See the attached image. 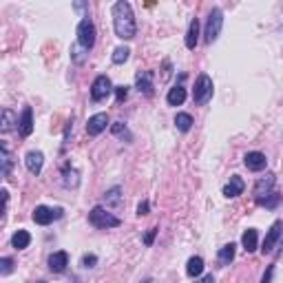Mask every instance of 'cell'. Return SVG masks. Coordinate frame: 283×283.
I'll list each match as a JSON object with an SVG mask.
<instances>
[{"instance_id":"1","label":"cell","mask_w":283,"mask_h":283,"mask_svg":"<svg viewBox=\"0 0 283 283\" xmlns=\"http://www.w3.org/2000/svg\"><path fill=\"white\" fill-rule=\"evenodd\" d=\"M113 29H115V35L119 40H133L137 33V22H135V14L131 3L126 0H119V3L113 5Z\"/></svg>"},{"instance_id":"2","label":"cell","mask_w":283,"mask_h":283,"mask_svg":"<svg viewBox=\"0 0 283 283\" xmlns=\"http://www.w3.org/2000/svg\"><path fill=\"white\" fill-rule=\"evenodd\" d=\"M89 224H91L93 228H100V230H104V228H117V226H122V221H119L113 213H108L104 206H93L91 213H89Z\"/></svg>"},{"instance_id":"3","label":"cell","mask_w":283,"mask_h":283,"mask_svg":"<svg viewBox=\"0 0 283 283\" xmlns=\"http://www.w3.org/2000/svg\"><path fill=\"white\" fill-rule=\"evenodd\" d=\"M221 27H224V11L219 7H213L208 14V20H206V31H204V40L208 42V45H213V42L219 38L221 33Z\"/></svg>"},{"instance_id":"4","label":"cell","mask_w":283,"mask_h":283,"mask_svg":"<svg viewBox=\"0 0 283 283\" xmlns=\"http://www.w3.org/2000/svg\"><path fill=\"white\" fill-rule=\"evenodd\" d=\"M213 80H210V75L201 73L199 77L195 80V89H192V100H195V104H208L210 100H213Z\"/></svg>"},{"instance_id":"5","label":"cell","mask_w":283,"mask_h":283,"mask_svg":"<svg viewBox=\"0 0 283 283\" xmlns=\"http://www.w3.org/2000/svg\"><path fill=\"white\" fill-rule=\"evenodd\" d=\"M95 25L89 18H84V20H80V25H77V45L84 47V49H91V47L95 45Z\"/></svg>"},{"instance_id":"6","label":"cell","mask_w":283,"mask_h":283,"mask_svg":"<svg viewBox=\"0 0 283 283\" xmlns=\"http://www.w3.org/2000/svg\"><path fill=\"white\" fill-rule=\"evenodd\" d=\"M111 91H115L111 80H108L106 75H98L93 80V84H91V100L93 102H102V100H106L108 95H111Z\"/></svg>"},{"instance_id":"7","label":"cell","mask_w":283,"mask_h":283,"mask_svg":"<svg viewBox=\"0 0 283 283\" xmlns=\"http://www.w3.org/2000/svg\"><path fill=\"white\" fill-rule=\"evenodd\" d=\"M33 221L38 226H49L53 219H60V217H62V210L60 208H49V206H35V210H33Z\"/></svg>"},{"instance_id":"8","label":"cell","mask_w":283,"mask_h":283,"mask_svg":"<svg viewBox=\"0 0 283 283\" xmlns=\"http://www.w3.org/2000/svg\"><path fill=\"white\" fill-rule=\"evenodd\" d=\"M153 77H155L153 71H137V75H135V89L142 95H146V98H150V95L155 93Z\"/></svg>"},{"instance_id":"9","label":"cell","mask_w":283,"mask_h":283,"mask_svg":"<svg viewBox=\"0 0 283 283\" xmlns=\"http://www.w3.org/2000/svg\"><path fill=\"white\" fill-rule=\"evenodd\" d=\"M281 232H283V221H274V224L270 226L266 239H263V246H261V252H263V255H270V252L274 250L276 241L281 239Z\"/></svg>"},{"instance_id":"10","label":"cell","mask_w":283,"mask_h":283,"mask_svg":"<svg viewBox=\"0 0 283 283\" xmlns=\"http://www.w3.org/2000/svg\"><path fill=\"white\" fill-rule=\"evenodd\" d=\"M244 164H246V168H248V171H252V173H261L263 168L268 166V159H266V155L259 153V150H250V153H246Z\"/></svg>"},{"instance_id":"11","label":"cell","mask_w":283,"mask_h":283,"mask_svg":"<svg viewBox=\"0 0 283 283\" xmlns=\"http://www.w3.org/2000/svg\"><path fill=\"white\" fill-rule=\"evenodd\" d=\"M106 126H108V115L106 113H95V115L89 117V122H87V133L89 135H100L102 131H106Z\"/></svg>"},{"instance_id":"12","label":"cell","mask_w":283,"mask_h":283,"mask_svg":"<svg viewBox=\"0 0 283 283\" xmlns=\"http://www.w3.org/2000/svg\"><path fill=\"white\" fill-rule=\"evenodd\" d=\"M18 131H20L22 137H29L33 133V111H31V106L22 108L20 117H18Z\"/></svg>"},{"instance_id":"13","label":"cell","mask_w":283,"mask_h":283,"mask_svg":"<svg viewBox=\"0 0 283 283\" xmlns=\"http://www.w3.org/2000/svg\"><path fill=\"white\" fill-rule=\"evenodd\" d=\"M25 164H27V171L31 175H40L42 173V166H45V155L40 150H29L27 157H25Z\"/></svg>"},{"instance_id":"14","label":"cell","mask_w":283,"mask_h":283,"mask_svg":"<svg viewBox=\"0 0 283 283\" xmlns=\"http://www.w3.org/2000/svg\"><path fill=\"white\" fill-rule=\"evenodd\" d=\"M244 190H246V182L239 175H232L230 182L224 186V195L228 197V199H232V197H239Z\"/></svg>"},{"instance_id":"15","label":"cell","mask_w":283,"mask_h":283,"mask_svg":"<svg viewBox=\"0 0 283 283\" xmlns=\"http://www.w3.org/2000/svg\"><path fill=\"white\" fill-rule=\"evenodd\" d=\"M67 266H69V255L64 250H58L49 257V270L51 272H64Z\"/></svg>"},{"instance_id":"16","label":"cell","mask_w":283,"mask_h":283,"mask_svg":"<svg viewBox=\"0 0 283 283\" xmlns=\"http://www.w3.org/2000/svg\"><path fill=\"white\" fill-rule=\"evenodd\" d=\"M197 42H199V20L192 18L190 25H188V31H186V47L192 51L197 47Z\"/></svg>"},{"instance_id":"17","label":"cell","mask_w":283,"mask_h":283,"mask_svg":"<svg viewBox=\"0 0 283 283\" xmlns=\"http://www.w3.org/2000/svg\"><path fill=\"white\" fill-rule=\"evenodd\" d=\"M274 182H276L274 175H266L263 179H259L257 186H255V197H257V199H261L263 195H270V190H272Z\"/></svg>"},{"instance_id":"18","label":"cell","mask_w":283,"mask_h":283,"mask_svg":"<svg viewBox=\"0 0 283 283\" xmlns=\"http://www.w3.org/2000/svg\"><path fill=\"white\" fill-rule=\"evenodd\" d=\"M184 100H186V89L182 87V84H175V87H173L171 91H168V95H166V102L171 106H182Z\"/></svg>"},{"instance_id":"19","label":"cell","mask_w":283,"mask_h":283,"mask_svg":"<svg viewBox=\"0 0 283 283\" xmlns=\"http://www.w3.org/2000/svg\"><path fill=\"white\" fill-rule=\"evenodd\" d=\"M241 246H244L246 252H255V250H257V246H259V234H257L255 228H248V230L241 234Z\"/></svg>"},{"instance_id":"20","label":"cell","mask_w":283,"mask_h":283,"mask_svg":"<svg viewBox=\"0 0 283 283\" xmlns=\"http://www.w3.org/2000/svg\"><path fill=\"white\" fill-rule=\"evenodd\" d=\"M0 164H3V168H0V175L9 177V171H11V164H14V159H11L9 148H7V144H5V142H3V146H0Z\"/></svg>"},{"instance_id":"21","label":"cell","mask_w":283,"mask_h":283,"mask_svg":"<svg viewBox=\"0 0 283 283\" xmlns=\"http://www.w3.org/2000/svg\"><path fill=\"white\" fill-rule=\"evenodd\" d=\"M29 244H31V234L27 230H18V232H14V237H11V246H14L16 250H25V248H29Z\"/></svg>"},{"instance_id":"22","label":"cell","mask_w":283,"mask_h":283,"mask_svg":"<svg viewBox=\"0 0 283 283\" xmlns=\"http://www.w3.org/2000/svg\"><path fill=\"white\" fill-rule=\"evenodd\" d=\"M234 252H237V246L234 244H226L224 248H219V266H230V261L234 259Z\"/></svg>"},{"instance_id":"23","label":"cell","mask_w":283,"mask_h":283,"mask_svg":"<svg viewBox=\"0 0 283 283\" xmlns=\"http://www.w3.org/2000/svg\"><path fill=\"white\" fill-rule=\"evenodd\" d=\"M14 124H18V117L14 115L11 108H5L3 111V122H0V131H3V133H9V131L14 129Z\"/></svg>"},{"instance_id":"24","label":"cell","mask_w":283,"mask_h":283,"mask_svg":"<svg viewBox=\"0 0 283 283\" xmlns=\"http://www.w3.org/2000/svg\"><path fill=\"white\" fill-rule=\"evenodd\" d=\"M192 124H195V122H192L190 113H177V115H175V126L182 131V133H188V131L192 129Z\"/></svg>"},{"instance_id":"25","label":"cell","mask_w":283,"mask_h":283,"mask_svg":"<svg viewBox=\"0 0 283 283\" xmlns=\"http://www.w3.org/2000/svg\"><path fill=\"white\" fill-rule=\"evenodd\" d=\"M104 201H106V206H119V204H122V188H119V186H113L111 190H106Z\"/></svg>"},{"instance_id":"26","label":"cell","mask_w":283,"mask_h":283,"mask_svg":"<svg viewBox=\"0 0 283 283\" xmlns=\"http://www.w3.org/2000/svg\"><path fill=\"white\" fill-rule=\"evenodd\" d=\"M186 272H188V276H199L204 272V259L201 257H190L188 266H186Z\"/></svg>"},{"instance_id":"27","label":"cell","mask_w":283,"mask_h":283,"mask_svg":"<svg viewBox=\"0 0 283 283\" xmlns=\"http://www.w3.org/2000/svg\"><path fill=\"white\" fill-rule=\"evenodd\" d=\"M257 204L261 208H276L281 204V195H279V192H270V195L261 197V199H257Z\"/></svg>"},{"instance_id":"28","label":"cell","mask_w":283,"mask_h":283,"mask_svg":"<svg viewBox=\"0 0 283 283\" xmlns=\"http://www.w3.org/2000/svg\"><path fill=\"white\" fill-rule=\"evenodd\" d=\"M71 60H73L75 64H84V60H87V49L80 45H73L71 47Z\"/></svg>"},{"instance_id":"29","label":"cell","mask_w":283,"mask_h":283,"mask_svg":"<svg viewBox=\"0 0 283 283\" xmlns=\"http://www.w3.org/2000/svg\"><path fill=\"white\" fill-rule=\"evenodd\" d=\"M129 56H131L129 47H117V49L113 51V62H115V64H124L126 60H129Z\"/></svg>"},{"instance_id":"30","label":"cell","mask_w":283,"mask_h":283,"mask_svg":"<svg viewBox=\"0 0 283 283\" xmlns=\"http://www.w3.org/2000/svg\"><path fill=\"white\" fill-rule=\"evenodd\" d=\"M64 186L71 188V186H77V171H69V168H64Z\"/></svg>"},{"instance_id":"31","label":"cell","mask_w":283,"mask_h":283,"mask_svg":"<svg viewBox=\"0 0 283 283\" xmlns=\"http://www.w3.org/2000/svg\"><path fill=\"white\" fill-rule=\"evenodd\" d=\"M14 270V259L11 257H3L0 259V274H9Z\"/></svg>"},{"instance_id":"32","label":"cell","mask_w":283,"mask_h":283,"mask_svg":"<svg viewBox=\"0 0 283 283\" xmlns=\"http://www.w3.org/2000/svg\"><path fill=\"white\" fill-rule=\"evenodd\" d=\"M126 98H129V87H115V100H117V104H122Z\"/></svg>"},{"instance_id":"33","label":"cell","mask_w":283,"mask_h":283,"mask_svg":"<svg viewBox=\"0 0 283 283\" xmlns=\"http://www.w3.org/2000/svg\"><path fill=\"white\" fill-rule=\"evenodd\" d=\"M157 232H159V228H150V230H148L146 234H144V244H146L148 248H150V246H153L155 237H157Z\"/></svg>"},{"instance_id":"34","label":"cell","mask_w":283,"mask_h":283,"mask_svg":"<svg viewBox=\"0 0 283 283\" xmlns=\"http://www.w3.org/2000/svg\"><path fill=\"white\" fill-rule=\"evenodd\" d=\"M98 263V257L95 255H84L82 257V268H93Z\"/></svg>"},{"instance_id":"35","label":"cell","mask_w":283,"mask_h":283,"mask_svg":"<svg viewBox=\"0 0 283 283\" xmlns=\"http://www.w3.org/2000/svg\"><path fill=\"white\" fill-rule=\"evenodd\" d=\"M111 131H113L115 135H129V131H126V126H124L122 122H115V124L111 126Z\"/></svg>"},{"instance_id":"36","label":"cell","mask_w":283,"mask_h":283,"mask_svg":"<svg viewBox=\"0 0 283 283\" xmlns=\"http://www.w3.org/2000/svg\"><path fill=\"white\" fill-rule=\"evenodd\" d=\"M148 208H150V204H148L146 199H144V201L140 204V206H137V215H140V217H144V215H148Z\"/></svg>"},{"instance_id":"37","label":"cell","mask_w":283,"mask_h":283,"mask_svg":"<svg viewBox=\"0 0 283 283\" xmlns=\"http://www.w3.org/2000/svg\"><path fill=\"white\" fill-rule=\"evenodd\" d=\"M272 274H274V266H270L266 270V274H263V281L261 283H272Z\"/></svg>"},{"instance_id":"38","label":"cell","mask_w":283,"mask_h":283,"mask_svg":"<svg viewBox=\"0 0 283 283\" xmlns=\"http://www.w3.org/2000/svg\"><path fill=\"white\" fill-rule=\"evenodd\" d=\"M197 283H217V281H215V276H213V274H206V276H201V279L197 281Z\"/></svg>"},{"instance_id":"39","label":"cell","mask_w":283,"mask_h":283,"mask_svg":"<svg viewBox=\"0 0 283 283\" xmlns=\"http://www.w3.org/2000/svg\"><path fill=\"white\" fill-rule=\"evenodd\" d=\"M142 283H153V279H144Z\"/></svg>"},{"instance_id":"40","label":"cell","mask_w":283,"mask_h":283,"mask_svg":"<svg viewBox=\"0 0 283 283\" xmlns=\"http://www.w3.org/2000/svg\"><path fill=\"white\" fill-rule=\"evenodd\" d=\"M38 283H45V281H38Z\"/></svg>"}]
</instances>
